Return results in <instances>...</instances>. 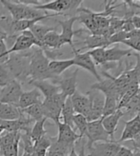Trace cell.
Here are the masks:
<instances>
[{
  "mask_svg": "<svg viewBox=\"0 0 140 156\" xmlns=\"http://www.w3.org/2000/svg\"><path fill=\"white\" fill-rule=\"evenodd\" d=\"M131 21L135 30H140V15H134L131 17Z\"/></svg>",
  "mask_w": 140,
  "mask_h": 156,
  "instance_id": "cell-39",
  "label": "cell"
},
{
  "mask_svg": "<svg viewBox=\"0 0 140 156\" xmlns=\"http://www.w3.org/2000/svg\"><path fill=\"white\" fill-rule=\"evenodd\" d=\"M56 30V27L53 28V27H49L47 25H43V24H40V23H36L35 25H34L32 28L30 29V32L33 34L34 37L35 38V40L38 42L39 44V47L38 48H41V42H42V39L44 38V36L52 32V30Z\"/></svg>",
  "mask_w": 140,
  "mask_h": 156,
  "instance_id": "cell-27",
  "label": "cell"
},
{
  "mask_svg": "<svg viewBox=\"0 0 140 156\" xmlns=\"http://www.w3.org/2000/svg\"><path fill=\"white\" fill-rule=\"evenodd\" d=\"M85 138L87 140L86 147L89 151L92 147L93 144L98 143V142L111 141L110 135L108 134V132L105 130V129L102 126L101 119L88 123L87 133L85 135Z\"/></svg>",
  "mask_w": 140,
  "mask_h": 156,
  "instance_id": "cell-6",
  "label": "cell"
},
{
  "mask_svg": "<svg viewBox=\"0 0 140 156\" xmlns=\"http://www.w3.org/2000/svg\"><path fill=\"white\" fill-rule=\"evenodd\" d=\"M139 133H140V113L136 114L134 118L125 122V127H124L120 139L117 142L119 143L123 141H129V140L131 141Z\"/></svg>",
  "mask_w": 140,
  "mask_h": 156,
  "instance_id": "cell-16",
  "label": "cell"
},
{
  "mask_svg": "<svg viewBox=\"0 0 140 156\" xmlns=\"http://www.w3.org/2000/svg\"><path fill=\"white\" fill-rule=\"evenodd\" d=\"M120 146L117 141L95 143L86 156H115L120 149Z\"/></svg>",
  "mask_w": 140,
  "mask_h": 156,
  "instance_id": "cell-13",
  "label": "cell"
},
{
  "mask_svg": "<svg viewBox=\"0 0 140 156\" xmlns=\"http://www.w3.org/2000/svg\"><path fill=\"white\" fill-rule=\"evenodd\" d=\"M13 156H18V155H13Z\"/></svg>",
  "mask_w": 140,
  "mask_h": 156,
  "instance_id": "cell-45",
  "label": "cell"
},
{
  "mask_svg": "<svg viewBox=\"0 0 140 156\" xmlns=\"http://www.w3.org/2000/svg\"><path fill=\"white\" fill-rule=\"evenodd\" d=\"M139 152H140V151H139Z\"/></svg>",
  "mask_w": 140,
  "mask_h": 156,
  "instance_id": "cell-47",
  "label": "cell"
},
{
  "mask_svg": "<svg viewBox=\"0 0 140 156\" xmlns=\"http://www.w3.org/2000/svg\"><path fill=\"white\" fill-rule=\"evenodd\" d=\"M28 83L30 85L34 86L35 89H37L40 91L44 99L49 98L60 92V90L57 86L52 82H49L48 80H29Z\"/></svg>",
  "mask_w": 140,
  "mask_h": 156,
  "instance_id": "cell-21",
  "label": "cell"
},
{
  "mask_svg": "<svg viewBox=\"0 0 140 156\" xmlns=\"http://www.w3.org/2000/svg\"><path fill=\"white\" fill-rule=\"evenodd\" d=\"M33 54V48L25 51L13 52L9 55L5 65L15 80L21 84L30 78V63Z\"/></svg>",
  "mask_w": 140,
  "mask_h": 156,
  "instance_id": "cell-1",
  "label": "cell"
},
{
  "mask_svg": "<svg viewBox=\"0 0 140 156\" xmlns=\"http://www.w3.org/2000/svg\"><path fill=\"white\" fill-rule=\"evenodd\" d=\"M78 72L79 69H76L71 74L65 75L63 77L59 76L57 78H54V79H52V83L57 86L62 94H64L66 97H71L76 91L77 74H78Z\"/></svg>",
  "mask_w": 140,
  "mask_h": 156,
  "instance_id": "cell-9",
  "label": "cell"
},
{
  "mask_svg": "<svg viewBox=\"0 0 140 156\" xmlns=\"http://www.w3.org/2000/svg\"><path fill=\"white\" fill-rule=\"evenodd\" d=\"M131 156H140V152L137 151H134V153Z\"/></svg>",
  "mask_w": 140,
  "mask_h": 156,
  "instance_id": "cell-41",
  "label": "cell"
},
{
  "mask_svg": "<svg viewBox=\"0 0 140 156\" xmlns=\"http://www.w3.org/2000/svg\"><path fill=\"white\" fill-rule=\"evenodd\" d=\"M22 113L30 117L31 119H33L34 122L39 121L43 118H45L44 115V108L42 106V103H38V104H34L33 106H31L27 108H24V110H21Z\"/></svg>",
  "mask_w": 140,
  "mask_h": 156,
  "instance_id": "cell-29",
  "label": "cell"
},
{
  "mask_svg": "<svg viewBox=\"0 0 140 156\" xmlns=\"http://www.w3.org/2000/svg\"><path fill=\"white\" fill-rule=\"evenodd\" d=\"M3 132H4V129H3L1 127H0V135H1V134L3 133Z\"/></svg>",
  "mask_w": 140,
  "mask_h": 156,
  "instance_id": "cell-43",
  "label": "cell"
},
{
  "mask_svg": "<svg viewBox=\"0 0 140 156\" xmlns=\"http://www.w3.org/2000/svg\"><path fill=\"white\" fill-rule=\"evenodd\" d=\"M88 120L87 118L82 114L75 113L74 116V129H77L79 131L80 138H85V135L87 133L88 129Z\"/></svg>",
  "mask_w": 140,
  "mask_h": 156,
  "instance_id": "cell-31",
  "label": "cell"
},
{
  "mask_svg": "<svg viewBox=\"0 0 140 156\" xmlns=\"http://www.w3.org/2000/svg\"><path fill=\"white\" fill-rule=\"evenodd\" d=\"M50 60L46 57L43 51L38 47H33V54L30 63V80L51 79L49 73Z\"/></svg>",
  "mask_w": 140,
  "mask_h": 156,
  "instance_id": "cell-2",
  "label": "cell"
},
{
  "mask_svg": "<svg viewBox=\"0 0 140 156\" xmlns=\"http://www.w3.org/2000/svg\"><path fill=\"white\" fill-rule=\"evenodd\" d=\"M131 142L134 144V151H140V133L131 140Z\"/></svg>",
  "mask_w": 140,
  "mask_h": 156,
  "instance_id": "cell-38",
  "label": "cell"
},
{
  "mask_svg": "<svg viewBox=\"0 0 140 156\" xmlns=\"http://www.w3.org/2000/svg\"><path fill=\"white\" fill-rule=\"evenodd\" d=\"M131 54V50L121 49L119 45L115 44L112 48H106L104 51V60L106 63H116L121 61L124 57H128ZM104 64V65H105Z\"/></svg>",
  "mask_w": 140,
  "mask_h": 156,
  "instance_id": "cell-17",
  "label": "cell"
},
{
  "mask_svg": "<svg viewBox=\"0 0 140 156\" xmlns=\"http://www.w3.org/2000/svg\"><path fill=\"white\" fill-rule=\"evenodd\" d=\"M52 142V137L49 136L48 133L38 139L37 141L34 142V150H39V151H48Z\"/></svg>",
  "mask_w": 140,
  "mask_h": 156,
  "instance_id": "cell-34",
  "label": "cell"
},
{
  "mask_svg": "<svg viewBox=\"0 0 140 156\" xmlns=\"http://www.w3.org/2000/svg\"><path fill=\"white\" fill-rule=\"evenodd\" d=\"M0 156H2V155H1V153H0Z\"/></svg>",
  "mask_w": 140,
  "mask_h": 156,
  "instance_id": "cell-46",
  "label": "cell"
},
{
  "mask_svg": "<svg viewBox=\"0 0 140 156\" xmlns=\"http://www.w3.org/2000/svg\"><path fill=\"white\" fill-rule=\"evenodd\" d=\"M73 51H74V56L73 58L74 66H77L79 68L86 69V71H88L90 73H92L93 76L96 78L98 82L102 80L101 75L99 74L97 69H96V65L95 64V62H93V60L90 56V54L88 53V51L81 53L76 49L74 50Z\"/></svg>",
  "mask_w": 140,
  "mask_h": 156,
  "instance_id": "cell-11",
  "label": "cell"
},
{
  "mask_svg": "<svg viewBox=\"0 0 140 156\" xmlns=\"http://www.w3.org/2000/svg\"><path fill=\"white\" fill-rule=\"evenodd\" d=\"M19 143H22L23 152H27L32 155L34 151V141L31 138L30 133H28V132H20Z\"/></svg>",
  "mask_w": 140,
  "mask_h": 156,
  "instance_id": "cell-33",
  "label": "cell"
},
{
  "mask_svg": "<svg viewBox=\"0 0 140 156\" xmlns=\"http://www.w3.org/2000/svg\"><path fill=\"white\" fill-rule=\"evenodd\" d=\"M57 127H58V135L56 137L57 141L68 145L75 146V143L79 139H81L79 134L76 133V131L72 127H70L69 125L59 122L57 124Z\"/></svg>",
  "mask_w": 140,
  "mask_h": 156,
  "instance_id": "cell-15",
  "label": "cell"
},
{
  "mask_svg": "<svg viewBox=\"0 0 140 156\" xmlns=\"http://www.w3.org/2000/svg\"><path fill=\"white\" fill-rule=\"evenodd\" d=\"M46 156H65L61 153H58V152H53V151H48L47 152V155Z\"/></svg>",
  "mask_w": 140,
  "mask_h": 156,
  "instance_id": "cell-40",
  "label": "cell"
},
{
  "mask_svg": "<svg viewBox=\"0 0 140 156\" xmlns=\"http://www.w3.org/2000/svg\"><path fill=\"white\" fill-rule=\"evenodd\" d=\"M124 116L121 110H117L114 113L109 115L104 118H101V123L102 126L105 129V130L108 132V134L110 135L111 141H115L114 140V133L118 127L119 120Z\"/></svg>",
  "mask_w": 140,
  "mask_h": 156,
  "instance_id": "cell-18",
  "label": "cell"
},
{
  "mask_svg": "<svg viewBox=\"0 0 140 156\" xmlns=\"http://www.w3.org/2000/svg\"><path fill=\"white\" fill-rule=\"evenodd\" d=\"M83 45L82 48L78 49L79 52L83 50H95L98 48H109V42L108 38L101 36V35H95V34H89L86 37H84V41L81 43Z\"/></svg>",
  "mask_w": 140,
  "mask_h": 156,
  "instance_id": "cell-20",
  "label": "cell"
},
{
  "mask_svg": "<svg viewBox=\"0 0 140 156\" xmlns=\"http://www.w3.org/2000/svg\"><path fill=\"white\" fill-rule=\"evenodd\" d=\"M86 94L91 100V111L87 117L88 122L96 121L102 118L103 108L105 103V96L97 90H89Z\"/></svg>",
  "mask_w": 140,
  "mask_h": 156,
  "instance_id": "cell-8",
  "label": "cell"
},
{
  "mask_svg": "<svg viewBox=\"0 0 140 156\" xmlns=\"http://www.w3.org/2000/svg\"><path fill=\"white\" fill-rule=\"evenodd\" d=\"M67 97L61 92L56 93L49 98H45L42 102L44 108V115L46 119H52L56 125L61 122V111L64 106Z\"/></svg>",
  "mask_w": 140,
  "mask_h": 156,
  "instance_id": "cell-5",
  "label": "cell"
},
{
  "mask_svg": "<svg viewBox=\"0 0 140 156\" xmlns=\"http://www.w3.org/2000/svg\"><path fill=\"white\" fill-rule=\"evenodd\" d=\"M23 93L22 84L13 79L0 90V103L9 104L18 108L19 99Z\"/></svg>",
  "mask_w": 140,
  "mask_h": 156,
  "instance_id": "cell-7",
  "label": "cell"
},
{
  "mask_svg": "<svg viewBox=\"0 0 140 156\" xmlns=\"http://www.w3.org/2000/svg\"><path fill=\"white\" fill-rule=\"evenodd\" d=\"M75 112L74 110V107L71 101V97H67L64 106L62 108L61 111V116H60V120L62 119V123H64L66 125H69L70 127H72L74 129V116ZM75 130V129H74Z\"/></svg>",
  "mask_w": 140,
  "mask_h": 156,
  "instance_id": "cell-25",
  "label": "cell"
},
{
  "mask_svg": "<svg viewBox=\"0 0 140 156\" xmlns=\"http://www.w3.org/2000/svg\"><path fill=\"white\" fill-rule=\"evenodd\" d=\"M23 115L19 108L9 104L0 103V120L11 121L17 120Z\"/></svg>",
  "mask_w": 140,
  "mask_h": 156,
  "instance_id": "cell-23",
  "label": "cell"
},
{
  "mask_svg": "<svg viewBox=\"0 0 140 156\" xmlns=\"http://www.w3.org/2000/svg\"><path fill=\"white\" fill-rule=\"evenodd\" d=\"M1 4L9 11L12 15V19L17 20H31L49 14L47 12L35 10L34 7L22 4L19 1H9V0H1Z\"/></svg>",
  "mask_w": 140,
  "mask_h": 156,
  "instance_id": "cell-3",
  "label": "cell"
},
{
  "mask_svg": "<svg viewBox=\"0 0 140 156\" xmlns=\"http://www.w3.org/2000/svg\"><path fill=\"white\" fill-rule=\"evenodd\" d=\"M104 51L105 48H98L95 49L92 51H88V53L90 54V56L95 62V64L97 65H104L105 64V60H104Z\"/></svg>",
  "mask_w": 140,
  "mask_h": 156,
  "instance_id": "cell-36",
  "label": "cell"
},
{
  "mask_svg": "<svg viewBox=\"0 0 140 156\" xmlns=\"http://www.w3.org/2000/svg\"><path fill=\"white\" fill-rule=\"evenodd\" d=\"M117 107H118L117 99H115L114 97H111V96H105V103H104V108H103L102 118L114 113L118 110Z\"/></svg>",
  "mask_w": 140,
  "mask_h": 156,
  "instance_id": "cell-32",
  "label": "cell"
},
{
  "mask_svg": "<svg viewBox=\"0 0 140 156\" xmlns=\"http://www.w3.org/2000/svg\"><path fill=\"white\" fill-rule=\"evenodd\" d=\"M138 90H139L138 81H134L128 85V87L125 89V90H124L123 94L118 102V107H117L118 110H121V108L125 106L131 98L137 94Z\"/></svg>",
  "mask_w": 140,
  "mask_h": 156,
  "instance_id": "cell-26",
  "label": "cell"
},
{
  "mask_svg": "<svg viewBox=\"0 0 140 156\" xmlns=\"http://www.w3.org/2000/svg\"><path fill=\"white\" fill-rule=\"evenodd\" d=\"M21 156H32L30 153H27V152H23Z\"/></svg>",
  "mask_w": 140,
  "mask_h": 156,
  "instance_id": "cell-42",
  "label": "cell"
},
{
  "mask_svg": "<svg viewBox=\"0 0 140 156\" xmlns=\"http://www.w3.org/2000/svg\"><path fill=\"white\" fill-rule=\"evenodd\" d=\"M8 46L4 40L0 39V63L3 64L5 62H7L9 55H8Z\"/></svg>",
  "mask_w": 140,
  "mask_h": 156,
  "instance_id": "cell-37",
  "label": "cell"
},
{
  "mask_svg": "<svg viewBox=\"0 0 140 156\" xmlns=\"http://www.w3.org/2000/svg\"><path fill=\"white\" fill-rule=\"evenodd\" d=\"M71 101L75 113L82 114L88 117L91 111V100L87 94H83L76 90V91L71 96Z\"/></svg>",
  "mask_w": 140,
  "mask_h": 156,
  "instance_id": "cell-14",
  "label": "cell"
},
{
  "mask_svg": "<svg viewBox=\"0 0 140 156\" xmlns=\"http://www.w3.org/2000/svg\"><path fill=\"white\" fill-rule=\"evenodd\" d=\"M121 111L124 115L130 116L131 119L134 118L136 114L140 113V97L137 94L134 96L121 108Z\"/></svg>",
  "mask_w": 140,
  "mask_h": 156,
  "instance_id": "cell-28",
  "label": "cell"
},
{
  "mask_svg": "<svg viewBox=\"0 0 140 156\" xmlns=\"http://www.w3.org/2000/svg\"><path fill=\"white\" fill-rule=\"evenodd\" d=\"M77 21V16L76 15H73L70 18L66 20H56V22L61 26V34H60V41L62 46L66 44H69L71 46V48L75 50L74 45V40L73 38L75 35V30H74V22Z\"/></svg>",
  "mask_w": 140,
  "mask_h": 156,
  "instance_id": "cell-12",
  "label": "cell"
},
{
  "mask_svg": "<svg viewBox=\"0 0 140 156\" xmlns=\"http://www.w3.org/2000/svg\"><path fill=\"white\" fill-rule=\"evenodd\" d=\"M48 119L46 118H43L39 121H36L34 122V126L31 129V132H30V136L32 138V140L34 142L37 141L38 139H40L41 137H43L44 135L47 134V130L45 129L44 126H45V123Z\"/></svg>",
  "mask_w": 140,
  "mask_h": 156,
  "instance_id": "cell-30",
  "label": "cell"
},
{
  "mask_svg": "<svg viewBox=\"0 0 140 156\" xmlns=\"http://www.w3.org/2000/svg\"><path fill=\"white\" fill-rule=\"evenodd\" d=\"M74 66V60L66 59V60H52L49 63V73L51 75V79L59 77L66 69Z\"/></svg>",
  "mask_w": 140,
  "mask_h": 156,
  "instance_id": "cell-22",
  "label": "cell"
},
{
  "mask_svg": "<svg viewBox=\"0 0 140 156\" xmlns=\"http://www.w3.org/2000/svg\"><path fill=\"white\" fill-rule=\"evenodd\" d=\"M137 95L140 97V86H139V90H138V92H137Z\"/></svg>",
  "mask_w": 140,
  "mask_h": 156,
  "instance_id": "cell-44",
  "label": "cell"
},
{
  "mask_svg": "<svg viewBox=\"0 0 140 156\" xmlns=\"http://www.w3.org/2000/svg\"><path fill=\"white\" fill-rule=\"evenodd\" d=\"M82 0H53L34 7L35 10L43 12H54L60 15H66V12H76V10L82 5Z\"/></svg>",
  "mask_w": 140,
  "mask_h": 156,
  "instance_id": "cell-4",
  "label": "cell"
},
{
  "mask_svg": "<svg viewBox=\"0 0 140 156\" xmlns=\"http://www.w3.org/2000/svg\"><path fill=\"white\" fill-rule=\"evenodd\" d=\"M34 46L39 47V44L35 40V38L30 30H25V32H22L18 34L13 45L12 46V48L8 50V55H10L11 53L13 52H21L28 51Z\"/></svg>",
  "mask_w": 140,
  "mask_h": 156,
  "instance_id": "cell-10",
  "label": "cell"
},
{
  "mask_svg": "<svg viewBox=\"0 0 140 156\" xmlns=\"http://www.w3.org/2000/svg\"><path fill=\"white\" fill-rule=\"evenodd\" d=\"M14 78L7 69L5 63H0V88L5 87L6 85L9 84L11 81H13Z\"/></svg>",
  "mask_w": 140,
  "mask_h": 156,
  "instance_id": "cell-35",
  "label": "cell"
},
{
  "mask_svg": "<svg viewBox=\"0 0 140 156\" xmlns=\"http://www.w3.org/2000/svg\"><path fill=\"white\" fill-rule=\"evenodd\" d=\"M41 48L40 49H48V50H54L57 51L60 50L62 47L61 41H60V34L57 33V30H52L48 33L44 38L42 39L41 42Z\"/></svg>",
  "mask_w": 140,
  "mask_h": 156,
  "instance_id": "cell-24",
  "label": "cell"
},
{
  "mask_svg": "<svg viewBox=\"0 0 140 156\" xmlns=\"http://www.w3.org/2000/svg\"><path fill=\"white\" fill-rule=\"evenodd\" d=\"M43 95L37 89H33L32 90L23 91L22 95L19 99L18 108L20 110H24L34 104L42 103L43 102Z\"/></svg>",
  "mask_w": 140,
  "mask_h": 156,
  "instance_id": "cell-19",
  "label": "cell"
}]
</instances>
